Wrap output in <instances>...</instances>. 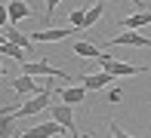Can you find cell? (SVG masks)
Here are the masks:
<instances>
[{"instance_id": "cell-1", "label": "cell", "mask_w": 151, "mask_h": 138, "mask_svg": "<svg viewBox=\"0 0 151 138\" xmlns=\"http://www.w3.org/2000/svg\"><path fill=\"white\" fill-rule=\"evenodd\" d=\"M99 71L111 74V77H133V74H148V68L145 65H129V61H117L114 55H102Z\"/></svg>"}, {"instance_id": "cell-2", "label": "cell", "mask_w": 151, "mask_h": 138, "mask_svg": "<svg viewBox=\"0 0 151 138\" xmlns=\"http://www.w3.org/2000/svg\"><path fill=\"white\" fill-rule=\"evenodd\" d=\"M52 95H56V89L46 86V92H43V95H34V98H28L25 105H19L16 117H34V114H40V110H50V107H52V105H50Z\"/></svg>"}, {"instance_id": "cell-3", "label": "cell", "mask_w": 151, "mask_h": 138, "mask_svg": "<svg viewBox=\"0 0 151 138\" xmlns=\"http://www.w3.org/2000/svg\"><path fill=\"white\" fill-rule=\"evenodd\" d=\"M22 74H25V77H59V80H71L62 68H52V65H46V61H25Z\"/></svg>"}, {"instance_id": "cell-4", "label": "cell", "mask_w": 151, "mask_h": 138, "mask_svg": "<svg viewBox=\"0 0 151 138\" xmlns=\"http://www.w3.org/2000/svg\"><path fill=\"white\" fill-rule=\"evenodd\" d=\"M50 120L59 123L68 135L77 132V129H74V107H68V105H52V107H50Z\"/></svg>"}, {"instance_id": "cell-5", "label": "cell", "mask_w": 151, "mask_h": 138, "mask_svg": "<svg viewBox=\"0 0 151 138\" xmlns=\"http://www.w3.org/2000/svg\"><path fill=\"white\" fill-rule=\"evenodd\" d=\"M108 46H139V49H151V37H145V34H139V31H127V34L111 37Z\"/></svg>"}, {"instance_id": "cell-6", "label": "cell", "mask_w": 151, "mask_h": 138, "mask_svg": "<svg viewBox=\"0 0 151 138\" xmlns=\"http://www.w3.org/2000/svg\"><path fill=\"white\" fill-rule=\"evenodd\" d=\"M59 135H68L59 123H40V126H31V129H22V138H59Z\"/></svg>"}, {"instance_id": "cell-7", "label": "cell", "mask_w": 151, "mask_h": 138, "mask_svg": "<svg viewBox=\"0 0 151 138\" xmlns=\"http://www.w3.org/2000/svg\"><path fill=\"white\" fill-rule=\"evenodd\" d=\"M71 34H74V28H46V31H34L31 40L34 43H59V40L71 37Z\"/></svg>"}, {"instance_id": "cell-8", "label": "cell", "mask_w": 151, "mask_h": 138, "mask_svg": "<svg viewBox=\"0 0 151 138\" xmlns=\"http://www.w3.org/2000/svg\"><path fill=\"white\" fill-rule=\"evenodd\" d=\"M9 86L16 89L19 95H31V98H34V95H43V92H46V89H40V86H37V80H34V77H25V74H22V77H12V80H9Z\"/></svg>"}, {"instance_id": "cell-9", "label": "cell", "mask_w": 151, "mask_h": 138, "mask_svg": "<svg viewBox=\"0 0 151 138\" xmlns=\"http://www.w3.org/2000/svg\"><path fill=\"white\" fill-rule=\"evenodd\" d=\"M56 95H59L62 101H65L68 107H74V105H83V98H86V89L77 83V86H65V89H56Z\"/></svg>"}, {"instance_id": "cell-10", "label": "cell", "mask_w": 151, "mask_h": 138, "mask_svg": "<svg viewBox=\"0 0 151 138\" xmlns=\"http://www.w3.org/2000/svg\"><path fill=\"white\" fill-rule=\"evenodd\" d=\"M80 86L83 89H105L111 80H117V77H111V74H105V71H99V74H80Z\"/></svg>"}, {"instance_id": "cell-11", "label": "cell", "mask_w": 151, "mask_h": 138, "mask_svg": "<svg viewBox=\"0 0 151 138\" xmlns=\"http://www.w3.org/2000/svg\"><path fill=\"white\" fill-rule=\"evenodd\" d=\"M71 55H74V58H102V55H105V52H102L99 46L86 43V40H77V43L71 46Z\"/></svg>"}, {"instance_id": "cell-12", "label": "cell", "mask_w": 151, "mask_h": 138, "mask_svg": "<svg viewBox=\"0 0 151 138\" xmlns=\"http://www.w3.org/2000/svg\"><path fill=\"white\" fill-rule=\"evenodd\" d=\"M148 25H151V12H136L129 18H120L123 31H136V28H148Z\"/></svg>"}, {"instance_id": "cell-13", "label": "cell", "mask_w": 151, "mask_h": 138, "mask_svg": "<svg viewBox=\"0 0 151 138\" xmlns=\"http://www.w3.org/2000/svg\"><path fill=\"white\" fill-rule=\"evenodd\" d=\"M6 9H9V22H22V18L31 16V6L25 3V0H9Z\"/></svg>"}, {"instance_id": "cell-14", "label": "cell", "mask_w": 151, "mask_h": 138, "mask_svg": "<svg viewBox=\"0 0 151 138\" xmlns=\"http://www.w3.org/2000/svg\"><path fill=\"white\" fill-rule=\"evenodd\" d=\"M0 55H12V58H16L19 65H25V61H31V55L25 52V49H19L16 43H9V40H6V43H0Z\"/></svg>"}, {"instance_id": "cell-15", "label": "cell", "mask_w": 151, "mask_h": 138, "mask_svg": "<svg viewBox=\"0 0 151 138\" xmlns=\"http://www.w3.org/2000/svg\"><path fill=\"white\" fill-rule=\"evenodd\" d=\"M102 12H105V3H93L90 9H86V18H83V31H90V28H96V22L102 18Z\"/></svg>"}, {"instance_id": "cell-16", "label": "cell", "mask_w": 151, "mask_h": 138, "mask_svg": "<svg viewBox=\"0 0 151 138\" xmlns=\"http://www.w3.org/2000/svg\"><path fill=\"white\" fill-rule=\"evenodd\" d=\"M108 129H111V135H114V138H133V135H127V132H123L117 123H108Z\"/></svg>"}, {"instance_id": "cell-17", "label": "cell", "mask_w": 151, "mask_h": 138, "mask_svg": "<svg viewBox=\"0 0 151 138\" xmlns=\"http://www.w3.org/2000/svg\"><path fill=\"white\" fill-rule=\"evenodd\" d=\"M9 22V9H6V3H0V28Z\"/></svg>"}, {"instance_id": "cell-18", "label": "cell", "mask_w": 151, "mask_h": 138, "mask_svg": "<svg viewBox=\"0 0 151 138\" xmlns=\"http://www.w3.org/2000/svg\"><path fill=\"white\" fill-rule=\"evenodd\" d=\"M123 98V89H111V92H108V101H120Z\"/></svg>"}, {"instance_id": "cell-19", "label": "cell", "mask_w": 151, "mask_h": 138, "mask_svg": "<svg viewBox=\"0 0 151 138\" xmlns=\"http://www.w3.org/2000/svg\"><path fill=\"white\" fill-rule=\"evenodd\" d=\"M56 6H59V0H50V3H46V18H52V12H56Z\"/></svg>"}, {"instance_id": "cell-20", "label": "cell", "mask_w": 151, "mask_h": 138, "mask_svg": "<svg viewBox=\"0 0 151 138\" xmlns=\"http://www.w3.org/2000/svg\"><path fill=\"white\" fill-rule=\"evenodd\" d=\"M0 43H6V31H0Z\"/></svg>"}, {"instance_id": "cell-21", "label": "cell", "mask_w": 151, "mask_h": 138, "mask_svg": "<svg viewBox=\"0 0 151 138\" xmlns=\"http://www.w3.org/2000/svg\"><path fill=\"white\" fill-rule=\"evenodd\" d=\"M90 135H93V132H86V135H74V138H90Z\"/></svg>"}, {"instance_id": "cell-22", "label": "cell", "mask_w": 151, "mask_h": 138, "mask_svg": "<svg viewBox=\"0 0 151 138\" xmlns=\"http://www.w3.org/2000/svg\"><path fill=\"white\" fill-rule=\"evenodd\" d=\"M0 77H3V65H0Z\"/></svg>"}, {"instance_id": "cell-23", "label": "cell", "mask_w": 151, "mask_h": 138, "mask_svg": "<svg viewBox=\"0 0 151 138\" xmlns=\"http://www.w3.org/2000/svg\"><path fill=\"white\" fill-rule=\"evenodd\" d=\"M16 138H22V135H16Z\"/></svg>"}, {"instance_id": "cell-24", "label": "cell", "mask_w": 151, "mask_h": 138, "mask_svg": "<svg viewBox=\"0 0 151 138\" xmlns=\"http://www.w3.org/2000/svg\"><path fill=\"white\" fill-rule=\"evenodd\" d=\"M90 138H96V135H90Z\"/></svg>"}, {"instance_id": "cell-25", "label": "cell", "mask_w": 151, "mask_h": 138, "mask_svg": "<svg viewBox=\"0 0 151 138\" xmlns=\"http://www.w3.org/2000/svg\"><path fill=\"white\" fill-rule=\"evenodd\" d=\"M59 138H62V135H59Z\"/></svg>"}]
</instances>
